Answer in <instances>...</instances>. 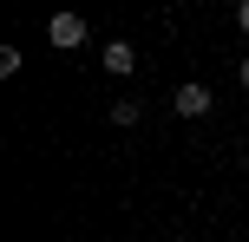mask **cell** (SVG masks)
I'll return each mask as SVG.
<instances>
[{"label": "cell", "mask_w": 249, "mask_h": 242, "mask_svg": "<svg viewBox=\"0 0 249 242\" xmlns=\"http://www.w3.org/2000/svg\"><path fill=\"white\" fill-rule=\"evenodd\" d=\"M210 105H216V98H210V85H177L171 112H177V118H203V112H210Z\"/></svg>", "instance_id": "1"}, {"label": "cell", "mask_w": 249, "mask_h": 242, "mask_svg": "<svg viewBox=\"0 0 249 242\" xmlns=\"http://www.w3.org/2000/svg\"><path fill=\"white\" fill-rule=\"evenodd\" d=\"M46 39H53V46H86V20H79V13H53Z\"/></svg>", "instance_id": "2"}, {"label": "cell", "mask_w": 249, "mask_h": 242, "mask_svg": "<svg viewBox=\"0 0 249 242\" xmlns=\"http://www.w3.org/2000/svg\"><path fill=\"white\" fill-rule=\"evenodd\" d=\"M105 72H118V79H124V72H138V52L124 46V39H112V46H105Z\"/></svg>", "instance_id": "3"}, {"label": "cell", "mask_w": 249, "mask_h": 242, "mask_svg": "<svg viewBox=\"0 0 249 242\" xmlns=\"http://www.w3.org/2000/svg\"><path fill=\"white\" fill-rule=\"evenodd\" d=\"M236 26H243V33H249V0H243V7H236Z\"/></svg>", "instance_id": "4"}, {"label": "cell", "mask_w": 249, "mask_h": 242, "mask_svg": "<svg viewBox=\"0 0 249 242\" xmlns=\"http://www.w3.org/2000/svg\"><path fill=\"white\" fill-rule=\"evenodd\" d=\"M243 92H249V59H243Z\"/></svg>", "instance_id": "5"}]
</instances>
